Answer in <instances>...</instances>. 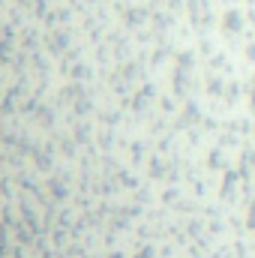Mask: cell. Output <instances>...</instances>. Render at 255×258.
<instances>
[{"mask_svg":"<svg viewBox=\"0 0 255 258\" xmlns=\"http://www.w3.org/2000/svg\"><path fill=\"white\" fill-rule=\"evenodd\" d=\"M225 21H228V24H225L228 30H240V27H243V15H240V12H228Z\"/></svg>","mask_w":255,"mask_h":258,"instance_id":"cell-1","label":"cell"}]
</instances>
